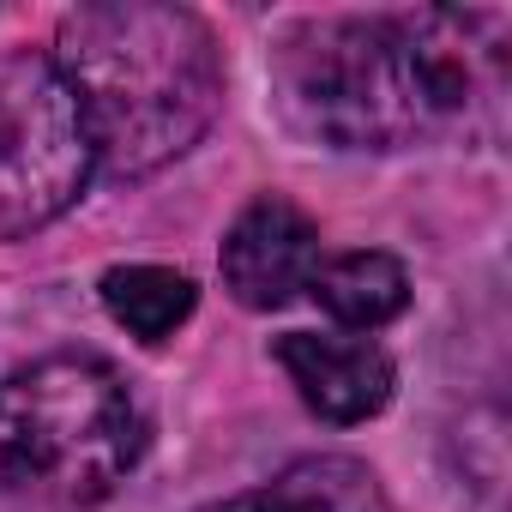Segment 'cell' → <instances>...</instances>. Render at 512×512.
Masks as SVG:
<instances>
[{
  "label": "cell",
  "instance_id": "obj_1",
  "mask_svg": "<svg viewBox=\"0 0 512 512\" xmlns=\"http://www.w3.org/2000/svg\"><path fill=\"white\" fill-rule=\"evenodd\" d=\"M506 79L500 13H350L302 19L272 85L296 133L332 151H410L470 127Z\"/></svg>",
  "mask_w": 512,
  "mask_h": 512
},
{
  "label": "cell",
  "instance_id": "obj_2",
  "mask_svg": "<svg viewBox=\"0 0 512 512\" xmlns=\"http://www.w3.org/2000/svg\"><path fill=\"white\" fill-rule=\"evenodd\" d=\"M55 73L67 79L91 157L115 181L187 157L223 109V55L211 25L169 0H97L61 19Z\"/></svg>",
  "mask_w": 512,
  "mask_h": 512
},
{
  "label": "cell",
  "instance_id": "obj_3",
  "mask_svg": "<svg viewBox=\"0 0 512 512\" xmlns=\"http://www.w3.org/2000/svg\"><path fill=\"white\" fill-rule=\"evenodd\" d=\"M145 440L139 392L91 350H55L0 374V476L19 494L97 506L133 476Z\"/></svg>",
  "mask_w": 512,
  "mask_h": 512
},
{
  "label": "cell",
  "instance_id": "obj_4",
  "mask_svg": "<svg viewBox=\"0 0 512 512\" xmlns=\"http://www.w3.org/2000/svg\"><path fill=\"white\" fill-rule=\"evenodd\" d=\"M97 157L79 103L49 55H0V241H19L79 205Z\"/></svg>",
  "mask_w": 512,
  "mask_h": 512
},
{
  "label": "cell",
  "instance_id": "obj_5",
  "mask_svg": "<svg viewBox=\"0 0 512 512\" xmlns=\"http://www.w3.org/2000/svg\"><path fill=\"white\" fill-rule=\"evenodd\" d=\"M217 266H223V290L241 308L272 314V308H284L308 290V278L320 266V223L296 199L260 193L229 223Z\"/></svg>",
  "mask_w": 512,
  "mask_h": 512
},
{
  "label": "cell",
  "instance_id": "obj_6",
  "mask_svg": "<svg viewBox=\"0 0 512 512\" xmlns=\"http://www.w3.org/2000/svg\"><path fill=\"white\" fill-rule=\"evenodd\" d=\"M272 356L290 374V386L302 392V404L320 422H338V428H356V422L380 416L392 404V386H398V368H392V356L374 338L284 332L272 344Z\"/></svg>",
  "mask_w": 512,
  "mask_h": 512
},
{
  "label": "cell",
  "instance_id": "obj_7",
  "mask_svg": "<svg viewBox=\"0 0 512 512\" xmlns=\"http://www.w3.org/2000/svg\"><path fill=\"white\" fill-rule=\"evenodd\" d=\"M205 512H392V500H386L380 476L362 458L314 452V458L284 464L260 488L229 494V500H217Z\"/></svg>",
  "mask_w": 512,
  "mask_h": 512
},
{
  "label": "cell",
  "instance_id": "obj_8",
  "mask_svg": "<svg viewBox=\"0 0 512 512\" xmlns=\"http://www.w3.org/2000/svg\"><path fill=\"white\" fill-rule=\"evenodd\" d=\"M308 290H314V302H320L338 326H350V332H362V338L380 332V326H392V320L410 308V272L392 260V253H380V247L320 260L314 278H308Z\"/></svg>",
  "mask_w": 512,
  "mask_h": 512
},
{
  "label": "cell",
  "instance_id": "obj_9",
  "mask_svg": "<svg viewBox=\"0 0 512 512\" xmlns=\"http://www.w3.org/2000/svg\"><path fill=\"white\" fill-rule=\"evenodd\" d=\"M109 320L139 338V344H163L175 338V326H187V314L199 308V290L187 272L175 266H109L103 284H97Z\"/></svg>",
  "mask_w": 512,
  "mask_h": 512
}]
</instances>
